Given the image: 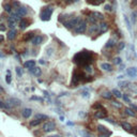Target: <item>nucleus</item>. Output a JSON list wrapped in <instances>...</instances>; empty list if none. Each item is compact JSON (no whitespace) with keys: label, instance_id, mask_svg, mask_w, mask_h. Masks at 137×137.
<instances>
[{"label":"nucleus","instance_id":"obj_23","mask_svg":"<svg viewBox=\"0 0 137 137\" xmlns=\"http://www.w3.org/2000/svg\"><path fill=\"white\" fill-rule=\"evenodd\" d=\"M111 93L115 95L116 98H118V99H120V98H122V93L119 91V90H117V89H114V90L111 91Z\"/></svg>","mask_w":137,"mask_h":137},{"label":"nucleus","instance_id":"obj_22","mask_svg":"<svg viewBox=\"0 0 137 137\" xmlns=\"http://www.w3.org/2000/svg\"><path fill=\"white\" fill-rule=\"evenodd\" d=\"M48 118L46 115H43V114H38L34 116V119H39V120H46V119Z\"/></svg>","mask_w":137,"mask_h":137},{"label":"nucleus","instance_id":"obj_2","mask_svg":"<svg viewBox=\"0 0 137 137\" xmlns=\"http://www.w3.org/2000/svg\"><path fill=\"white\" fill-rule=\"evenodd\" d=\"M52 11H54V9L52 8H50V7H48V8H44L43 10H42V12H41V19L42 20H49L50 19V16H51V14H52Z\"/></svg>","mask_w":137,"mask_h":137},{"label":"nucleus","instance_id":"obj_24","mask_svg":"<svg viewBox=\"0 0 137 137\" xmlns=\"http://www.w3.org/2000/svg\"><path fill=\"white\" fill-rule=\"evenodd\" d=\"M41 122H42V120H39V119H34V120H32V121L30 122V125H31V127H37V125H39Z\"/></svg>","mask_w":137,"mask_h":137},{"label":"nucleus","instance_id":"obj_47","mask_svg":"<svg viewBox=\"0 0 137 137\" xmlns=\"http://www.w3.org/2000/svg\"><path fill=\"white\" fill-rule=\"evenodd\" d=\"M0 30H1V31H4V30H5L4 25H0Z\"/></svg>","mask_w":137,"mask_h":137},{"label":"nucleus","instance_id":"obj_38","mask_svg":"<svg viewBox=\"0 0 137 137\" xmlns=\"http://www.w3.org/2000/svg\"><path fill=\"white\" fill-rule=\"evenodd\" d=\"M16 73L18 74L19 76H22V75H23V71H22V69H20V68H17V69H16Z\"/></svg>","mask_w":137,"mask_h":137},{"label":"nucleus","instance_id":"obj_48","mask_svg":"<svg viewBox=\"0 0 137 137\" xmlns=\"http://www.w3.org/2000/svg\"><path fill=\"white\" fill-rule=\"evenodd\" d=\"M133 15H134V17H137V10L133 12Z\"/></svg>","mask_w":137,"mask_h":137},{"label":"nucleus","instance_id":"obj_36","mask_svg":"<svg viewBox=\"0 0 137 137\" xmlns=\"http://www.w3.org/2000/svg\"><path fill=\"white\" fill-rule=\"evenodd\" d=\"M93 108H95V109H98V110H99V109H102V108H103V106L101 105V104H99V103H98V104L93 105Z\"/></svg>","mask_w":137,"mask_h":137},{"label":"nucleus","instance_id":"obj_41","mask_svg":"<svg viewBox=\"0 0 137 137\" xmlns=\"http://www.w3.org/2000/svg\"><path fill=\"white\" fill-rule=\"evenodd\" d=\"M80 133H81V135L84 136V137H90V135H89V134H88L87 132H85V131H81Z\"/></svg>","mask_w":137,"mask_h":137},{"label":"nucleus","instance_id":"obj_30","mask_svg":"<svg viewBox=\"0 0 137 137\" xmlns=\"http://www.w3.org/2000/svg\"><path fill=\"white\" fill-rule=\"evenodd\" d=\"M128 85H130L129 81H121V82H119V86H120L121 88H127Z\"/></svg>","mask_w":137,"mask_h":137},{"label":"nucleus","instance_id":"obj_51","mask_svg":"<svg viewBox=\"0 0 137 137\" xmlns=\"http://www.w3.org/2000/svg\"><path fill=\"white\" fill-rule=\"evenodd\" d=\"M2 41H3V35L0 34V42H2Z\"/></svg>","mask_w":137,"mask_h":137},{"label":"nucleus","instance_id":"obj_54","mask_svg":"<svg viewBox=\"0 0 137 137\" xmlns=\"http://www.w3.org/2000/svg\"><path fill=\"white\" fill-rule=\"evenodd\" d=\"M68 2H72V0H68Z\"/></svg>","mask_w":137,"mask_h":137},{"label":"nucleus","instance_id":"obj_12","mask_svg":"<svg viewBox=\"0 0 137 137\" xmlns=\"http://www.w3.org/2000/svg\"><path fill=\"white\" fill-rule=\"evenodd\" d=\"M101 69L104 70V71H107V72H111V71H112V67H111V64L106 63V62H104V63L101 64Z\"/></svg>","mask_w":137,"mask_h":137},{"label":"nucleus","instance_id":"obj_26","mask_svg":"<svg viewBox=\"0 0 137 137\" xmlns=\"http://www.w3.org/2000/svg\"><path fill=\"white\" fill-rule=\"evenodd\" d=\"M34 70H32V73L35 75V76H40L41 75V69L40 68H33Z\"/></svg>","mask_w":137,"mask_h":137},{"label":"nucleus","instance_id":"obj_34","mask_svg":"<svg viewBox=\"0 0 137 137\" xmlns=\"http://www.w3.org/2000/svg\"><path fill=\"white\" fill-rule=\"evenodd\" d=\"M112 105H114L115 107H117V108H121V107H122V105L119 103V102H116V101H114V102H112Z\"/></svg>","mask_w":137,"mask_h":137},{"label":"nucleus","instance_id":"obj_42","mask_svg":"<svg viewBox=\"0 0 137 137\" xmlns=\"http://www.w3.org/2000/svg\"><path fill=\"white\" fill-rule=\"evenodd\" d=\"M81 94H82V97H84V98H89V92L88 91H84Z\"/></svg>","mask_w":137,"mask_h":137},{"label":"nucleus","instance_id":"obj_31","mask_svg":"<svg viewBox=\"0 0 137 137\" xmlns=\"http://www.w3.org/2000/svg\"><path fill=\"white\" fill-rule=\"evenodd\" d=\"M33 38H34V37H33V33H32V32H29V33H27V35H25V40H26V41L30 40V39L32 40Z\"/></svg>","mask_w":137,"mask_h":137},{"label":"nucleus","instance_id":"obj_53","mask_svg":"<svg viewBox=\"0 0 137 137\" xmlns=\"http://www.w3.org/2000/svg\"><path fill=\"white\" fill-rule=\"evenodd\" d=\"M1 92H3V88H2V87H0V93H1Z\"/></svg>","mask_w":137,"mask_h":137},{"label":"nucleus","instance_id":"obj_39","mask_svg":"<svg viewBox=\"0 0 137 137\" xmlns=\"http://www.w3.org/2000/svg\"><path fill=\"white\" fill-rule=\"evenodd\" d=\"M105 10L108 11V12H110V11H111V5H110V4H106V5H105Z\"/></svg>","mask_w":137,"mask_h":137},{"label":"nucleus","instance_id":"obj_43","mask_svg":"<svg viewBox=\"0 0 137 137\" xmlns=\"http://www.w3.org/2000/svg\"><path fill=\"white\" fill-rule=\"evenodd\" d=\"M86 71H87V72H89V73H91L92 72V68L89 67V65H87V67H86Z\"/></svg>","mask_w":137,"mask_h":137},{"label":"nucleus","instance_id":"obj_21","mask_svg":"<svg viewBox=\"0 0 137 137\" xmlns=\"http://www.w3.org/2000/svg\"><path fill=\"white\" fill-rule=\"evenodd\" d=\"M125 114L128 115V116H130V117H134L135 116V111L132 109V108H125Z\"/></svg>","mask_w":137,"mask_h":137},{"label":"nucleus","instance_id":"obj_35","mask_svg":"<svg viewBox=\"0 0 137 137\" xmlns=\"http://www.w3.org/2000/svg\"><path fill=\"white\" fill-rule=\"evenodd\" d=\"M122 98H123V100H124V102H127V103H130V104H131V100H130V98L128 97L127 94H124Z\"/></svg>","mask_w":137,"mask_h":137},{"label":"nucleus","instance_id":"obj_13","mask_svg":"<svg viewBox=\"0 0 137 137\" xmlns=\"http://www.w3.org/2000/svg\"><path fill=\"white\" fill-rule=\"evenodd\" d=\"M98 131H99V134H104V133H109L110 131L107 129L106 127L102 125V124H100V125H98Z\"/></svg>","mask_w":137,"mask_h":137},{"label":"nucleus","instance_id":"obj_14","mask_svg":"<svg viewBox=\"0 0 137 137\" xmlns=\"http://www.w3.org/2000/svg\"><path fill=\"white\" fill-rule=\"evenodd\" d=\"M124 23H125V26H127V29L129 30V32H132V25H131V22L129 19V17L127 15H124Z\"/></svg>","mask_w":137,"mask_h":137},{"label":"nucleus","instance_id":"obj_19","mask_svg":"<svg viewBox=\"0 0 137 137\" xmlns=\"http://www.w3.org/2000/svg\"><path fill=\"white\" fill-rule=\"evenodd\" d=\"M15 35H16V30L12 29V30L9 31V33H8V39H9V40H13V39L15 38Z\"/></svg>","mask_w":137,"mask_h":137},{"label":"nucleus","instance_id":"obj_45","mask_svg":"<svg viewBox=\"0 0 137 137\" xmlns=\"http://www.w3.org/2000/svg\"><path fill=\"white\" fill-rule=\"evenodd\" d=\"M131 108H132V109H134V110H136V111H137V106H136V105H133V104H131Z\"/></svg>","mask_w":137,"mask_h":137},{"label":"nucleus","instance_id":"obj_46","mask_svg":"<svg viewBox=\"0 0 137 137\" xmlns=\"http://www.w3.org/2000/svg\"><path fill=\"white\" fill-rule=\"evenodd\" d=\"M31 100H37V101H42V99L41 98H38V97H32Z\"/></svg>","mask_w":137,"mask_h":137},{"label":"nucleus","instance_id":"obj_5","mask_svg":"<svg viewBox=\"0 0 137 137\" xmlns=\"http://www.w3.org/2000/svg\"><path fill=\"white\" fill-rule=\"evenodd\" d=\"M79 22H80V19L78 18V17H75V18H72V19H70L69 22L64 23V26L67 28H69V29H72L73 27H76L77 25H78Z\"/></svg>","mask_w":137,"mask_h":137},{"label":"nucleus","instance_id":"obj_44","mask_svg":"<svg viewBox=\"0 0 137 137\" xmlns=\"http://www.w3.org/2000/svg\"><path fill=\"white\" fill-rule=\"evenodd\" d=\"M132 133H133L134 135H136V136H137V127L133 128V131H132Z\"/></svg>","mask_w":137,"mask_h":137},{"label":"nucleus","instance_id":"obj_27","mask_svg":"<svg viewBox=\"0 0 137 137\" xmlns=\"http://www.w3.org/2000/svg\"><path fill=\"white\" fill-rule=\"evenodd\" d=\"M3 9H4V11H7V12H11L12 11V7H11V4H9V3H3Z\"/></svg>","mask_w":137,"mask_h":137},{"label":"nucleus","instance_id":"obj_17","mask_svg":"<svg viewBox=\"0 0 137 137\" xmlns=\"http://www.w3.org/2000/svg\"><path fill=\"white\" fill-rule=\"evenodd\" d=\"M29 25H30V22H29V20L23 19V20H20V22H19V27H20L22 29H26Z\"/></svg>","mask_w":137,"mask_h":137},{"label":"nucleus","instance_id":"obj_10","mask_svg":"<svg viewBox=\"0 0 137 137\" xmlns=\"http://www.w3.org/2000/svg\"><path fill=\"white\" fill-rule=\"evenodd\" d=\"M31 42H32L33 45H40L41 43L43 42V37H41V35H37V37H34L31 40Z\"/></svg>","mask_w":137,"mask_h":137},{"label":"nucleus","instance_id":"obj_18","mask_svg":"<svg viewBox=\"0 0 137 137\" xmlns=\"http://www.w3.org/2000/svg\"><path fill=\"white\" fill-rule=\"evenodd\" d=\"M35 65V61L34 60H28L25 62V68L27 69H33Z\"/></svg>","mask_w":137,"mask_h":137},{"label":"nucleus","instance_id":"obj_8","mask_svg":"<svg viewBox=\"0 0 137 137\" xmlns=\"http://www.w3.org/2000/svg\"><path fill=\"white\" fill-rule=\"evenodd\" d=\"M127 73L130 77H132V78H134V77L137 76V69L136 68H129L127 70Z\"/></svg>","mask_w":137,"mask_h":137},{"label":"nucleus","instance_id":"obj_29","mask_svg":"<svg viewBox=\"0 0 137 137\" xmlns=\"http://www.w3.org/2000/svg\"><path fill=\"white\" fill-rule=\"evenodd\" d=\"M5 81H7V84H11V72L8 71L7 72V77H5Z\"/></svg>","mask_w":137,"mask_h":137},{"label":"nucleus","instance_id":"obj_50","mask_svg":"<svg viewBox=\"0 0 137 137\" xmlns=\"http://www.w3.org/2000/svg\"><path fill=\"white\" fill-rule=\"evenodd\" d=\"M133 4L137 7V0H133Z\"/></svg>","mask_w":137,"mask_h":137},{"label":"nucleus","instance_id":"obj_33","mask_svg":"<svg viewBox=\"0 0 137 137\" xmlns=\"http://www.w3.org/2000/svg\"><path fill=\"white\" fill-rule=\"evenodd\" d=\"M110 136H111V132L104 133V134H99V137H110Z\"/></svg>","mask_w":137,"mask_h":137},{"label":"nucleus","instance_id":"obj_1","mask_svg":"<svg viewBox=\"0 0 137 137\" xmlns=\"http://www.w3.org/2000/svg\"><path fill=\"white\" fill-rule=\"evenodd\" d=\"M74 61L78 65H85V67H87V65L91 62V54L87 50L80 51L75 55Z\"/></svg>","mask_w":137,"mask_h":137},{"label":"nucleus","instance_id":"obj_52","mask_svg":"<svg viewBox=\"0 0 137 137\" xmlns=\"http://www.w3.org/2000/svg\"><path fill=\"white\" fill-rule=\"evenodd\" d=\"M47 137H59L58 135H51V136H47Z\"/></svg>","mask_w":137,"mask_h":137},{"label":"nucleus","instance_id":"obj_56","mask_svg":"<svg viewBox=\"0 0 137 137\" xmlns=\"http://www.w3.org/2000/svg\"><path fill=\"white\" fill-rule=\"evenodd\" d=\"M89 1H90V0H89Z\"/></svg>","mask_w":137,"mask_h":137},{"label":"nucleus","instance_id":"obj_25","mask_svg":"<svg viewBox=\"0 0 137 137\" xmlns=\"http://www.w3.org/2000/svg\"><path fill=\"white\" fill-rule=\"evenodd\" d=\"M112 95H114V94H111L110 92L106 91V92H104V93L102 94V97H103V98H105V99H107V100H110V99H111V97H112Z\"/></svg>","mask_w":137,"mask_h":137},{"label":"nucleus","instance_id":"obj_11","mask_svg":"<svg viewBox=\"0 0 137 137\" xmlns=\"http://www.w3.org/2000/svg\"><path fill=\"white\" fill-rule=\"evenodd\" d=\"M121 127L123 130H125L127 132H130V133H132V131H133V127L131 125V124L129 122H122L121 123Z\"/></svg>","mask_w":137,"mask_h":137},{"label":"nucleus","instance_id":"obj_49","mask_svg":"<svg viewBox=\"0 0 137 137\" xmlns=\"http://www.w3.org/2000/svg\"><path fill=\"white\" fill-rule=\"evenodd\" d=\"M14 5H15V7H18V5H19V2H17V1H15V2H14Z\"/></svg>","mask_w":137,"mask_h":137},{"label":"nucleus","instance_id":"obj_4","mask_svg":"<svg viewBox=\"0 0 137 137\" xmlns=\"http://www.w3.org/2000/svg\"><path fill=\"white\" fill-rule=\"evenodd\" d=\"M86 29H87V23L85 20H80L75 28V33H84Z\"/></svg>","mask_w":137,"mask_h":137},{"label":"nucleus","instance_id":"obj_6","mask_svg":"<svg viewBox=\"0 0 137 137\" xmlns=\"http://www.w3.org/2000/svg\"><path fill=\"white\" fill-rule=\"evenodd\" d=\"M20 104H22L20 100H18V99H15V98H12V99H10V100L8 101L7 108H10V107H12V106H19Z\"/></svg>","mask_w":137,"mask_h":137},{"label":"nucleus","instance_id":"obj_9","mask_svg":"<svg viewBox=\"0 0 137 137\" xmlns=\"http://www.w3.org/2000/svg\"><path fill=\"white\" fill-rule=\"evenodd\" d=\"M108 29V25L106 23H101L99 25V33H104Z\"/></svg>","mask_w":137,"mask_h":137},{"label":"nucleus","instance_id":"obj_32","mask_svg":"<svg viewBox=\"0 0 137 137\" xmlns=\"http://www.w3.org/2000/svg\"><path fill=\"white\" fill-rule=\"evenodd\" d=\"M124 47H125V43H124V42H120V43H119V46H118V49L119 50H122Z\"/></svg>","mask_w":137,"mask_h":137},{"label":"nucleus","instance_id":"obj_37","mask_svg":"<svg viewBox=\"0 0 137 137\" xmlns=\"http://www.w3.org/2000/svg\"><path fill=\"white\" fill-rule=\"evenodd\" d=\"M114 62L116 63V64H120L122 61H121V58H119V57H117V58H115V60H114Z\"/></svg>","mask_w":137,"mask_h":137},{"label":"nucleus","instance_id":"obj_40","mask_svg":"<svg viewBox=\"0 0 137 137\" xmlns=\"http://www.w3.org/2000/svg\"><path fill=\"white\" fill-rule=\"evenodd\" d=\"M0 108H7V105H5L1 100H0Z\"/></svg>","mask_w":137,"mask_h":137},{"label":"nucleus","instance_id":"obj_20","mask_svg":"<svg viewBox=\"0 0 137 137\" xmlns=\"http://www.w3.org/2000/svg\"><path fill=\"white\" fill-rule=\"evenodd\" d=\"M115 45H116V41H115L114 39H110V40H108V42L106 43V47H107V48H110V47L115 46Z\"/></svg>","mask_w":137,"mask_h":137},{"label":"nucleus","instance_id":"obj_16","mask_svg":"<svg viewBox=\"0 0 137 137\" xmlns=\"http://www.w3.org/2000/svg\"><path fill=\"white\" fill-rule=\"evenodd\" d=\"M32 115V110L30 108H25L23 110V117L24 118H29Z\"/></svg>","mask_w":137,"mask_h":137},{"label":"nucleus","instance_id":"obj_15","mask_svg":"<svg viewBox=\"0 0 137 137\" xmlns=\"http://www.w3.org/2000/svg\"><path fill=\"white\" fill-rule=\"evenodd\" d=\"M16 13H17V15H19V16H25L27 14V9L24 8V7H20V8L17 9Z\"/></svg>","mask_w":137,"mask_h":137},{"label":"nucleus","instance_id":"obj_7","mask_svg":"<svg viewBox=\"0 0 137 137\" xmlns=\"http://www.w3.org/2000/svg\"><path fill=\"white\" fill-rule=\"evenodd\" d=\"M94 117L98 118V119H105V118H107V111H106L104 108L99 109V110L95 111Z\"/></svg>","mask_w":137,"mask_h":137},{"label":"nucleus","instance_id":"obj_3","mask_svg":"<svg viewBox=\"0 0 137 137\" xmlns=\"http://www.w3.org/2000/svg\"><path fill=\"white\" fill-rule=\"evenodd\" d=\"M55 129H56V123L54 121H47L43 124V131L46 133L51 132V131H54Z\"/></svg>","mask_w":137,"mask_h":137},{"label":"nucleus","instance_id":"obj_28","mask_svg":"<svg viewBox=\"0 0 137 137\" xmlns=\"http://www.w3.org/2000/svg\"><path fill=\"white\" fill-rule=\"evenodd\" d=\"M92 15H93V16H97V18H98V19H103V18H104L103 14L99 13V12H94V13H93Z\"/></svg>","mask_w":137,"mask_h":137},{"label":"nucleus","instance_id":"obj_55","mask_svg":"<svg viewBox=\"0 0 137 137\" xmlns=\"http://www.w3.org/2000/svg\"><path fill=\"white\" fill-rule=\"evenodd\" d=\"M136 92H137V90H136Z\"/></svg>","mask_w":137,"mask_h":137}]
</instances>
